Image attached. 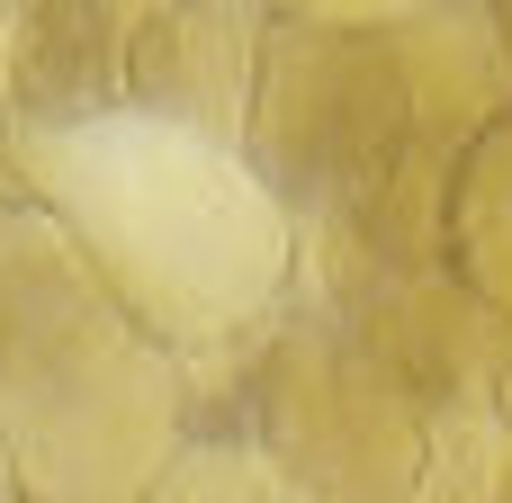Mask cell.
<instances>
[{
  "label": "cell",
  "instance_id": "cell-1",
  "mask_svg": "<svg viewBox=\"0 0 512 503\" xmlns=\"http://www.w3.org/2000/svg\"><path fill=\"white\" fill-rule=\"evenodd\" d=\"M495 81L504 45L468 0H432L396 27L270 18L243 153L288 198L297 243L360 261H441L450 180L495 108Z\"/></svg>",
  "mask_w": 512,
  "mask_h": 503
},
{
  "label": "cell",
  "instance_id": "cell-2",
  "mask_svg": "<svg viewBox=\"0 0 512 503\" xmlns=\"http://www.w3.org/2000/svg\"><path fill=\"white\" fill-rule=\"evenodd\" d=\"M0 189L36 198L108 297L180 360L261 333L297 297V216L225 135L99 108L63 126H0Z\"/></svg>",
  "mask_w": 512,
  "mask_h": 503
},
{
  "label": "cell",
  "instance_id": "cell-3",
  "mask_svg": "<svg viewBox=\"0 0 512 503\" xmlns=\"http://www.w3.org/2000/svg\"><path fill=\"white\" fill-rule=\"evenodd\" d=\"M189 432V360L108 297L36 198L0 189V450L27 503H144Z\"/></svg>",
  "mask_w": 512,
  "mask_h": 503
},
{
  "label": "cell",
  "instance_id": "cell-4",
  "mask_svg": "<svg viewBox=\"0 0 512 503\" xmlns=\"http://www.w3.org/2000/svg\"><path fill=\"white\" fill-rule=\"evenodd\" d=\"M189 441H261L315 503H414L432 405L315 297L189 360Z\"/></svg>",
  "mask_w": 512,
  "mask_h": 503
},
{
  "label": "cell",
  "instance_id": "cell-5",
  "mask_svg": "<svg viewBox=\"0 0 512 503\" xmlns=\"http://www.w3.org/2000/svg\"><path fill=\"white\" fill-rule=\"evenodd\" d=\"M297 297L342 315L432 414L504 405L495 315L441 261H360V252H333V243H297Z\"/></svg>",
  "mask_w": 512,
  "mask_h": 503
},
{
  "label": "cell",
  "instance_id": "cell-6",
  "mask_svg": "<svg viewBox=\"0 0 512 503\" xmlns=\"http://www.w3.org/2000/svg\"><path fill=\"white\" fill-rule=\"evenodd\" d=\"M171 0H45L9 45H0V99L27 126H63V117H99L126 108V72L144 27Z\"/></svg>",
  "mask_w": 512,
  "mask_h": 503
},
{
  "label": "cell",
  "instance_id": "cell-7",
  "mask_svg": "<svg viewBox=\"0 0 512 503\" xmlns=\"http://www.w3.org/2000/svg\"><path fill=\"white\" fill-rule=\"evenodd\" d=\"M144 503H315L261 441H189L153 486Z\"/></svg>",
  "mask_w": 512,
  "mask_h": 503
},
{
  "label": "cell",
  "instance_id": "cell-8",
  "mask_svg": "<svg viewBox=\"0 0 512 503\" xmlns=\"http://www.w3.org/2000/svg\"><path fill=\"white\" fill-rule=\"evenodd\" d=\"M423 9L432 0H270V18H288V27H396Z\"/></svg>",
  "mask_w": 512,
  "mask_h": 503
},
{
  "label": "cell",
  "instance_id": "cell-9",
  "mask_svg": "<svg viewBox=\"0 0 512 503\" xmlns=\"http://www.w3.org/2000/svg\"><path fill=\"white\" fill-rule=\"evenodd\" d=\"M36 9H45V0H0V45H9V36H18V27H27Z\"/></svg>",
  "mask_w": 512,
  "mask_h": 503
},
{
  "label": "cell",
  "instance_id": "cell-10",
  "mask_svg": "<svg viewBox=\"0 0 512 503\" xmlns=\"http://www.w3.org/2000/svg\"><path fill=\"white\" fill-rule=\"evenodd\" d=\"M0 503H27V486H18V468H9V450H0Z\"/></svg>",
  "mask_w": 512,
  "mask_h": 503
},
{
  "label": "cell",
  "instance_id": "cell-11",
  "mask_svg": "<svg viewBox=\"0 0 512 503\" xmlns=\"http://www.w3.org/2000/svg\"><path fill=\"white\" fill-rule=\"evenodd\" d=\"M0 126H9V99H0Z\"/></svg>",
  "mask_w": 512,
  "mask_h": 503
}]
</instances>
